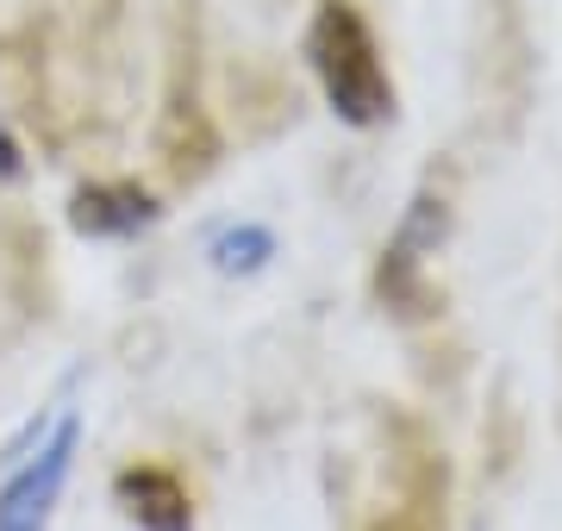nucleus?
I'll use <instances>...</instances> for the list:
<instances>
[{
    "label": "nucleus",
    "mask_w": 562,
    "mask_h": 531,
    "mask_svg": "<svg viewBox=\"0 0 562 531\" xmlns=\"http://www.w3.org/2000/svg\"><path fill=\"white\" fill-rule=\"evenodd\" d=\"M450 470H443L438 438L413 413L382 419V494L369 500L362 531H443Z\"/></svg>",
    "instance_id": "f257e3e1"
},
{
    "label": "nucleus",
    "mask_w": 562,
    "mask_h": 531,
    "mask_svg": "<svg viewBox=\"0 0 562 531\" xmlns=\"http://www.w3.org/2000/svg\"><path fill=\"white\" fill-rule=\"evenodd\" d=\"M69 450H76V426H63L50 438V450L7 488V500H0V531H44L50 500L63 494V475H69Z\"/></svg>",
    "instance_id": "39448f33"
},
{
    "label": "nucleus",
    "mask_w": 562,
    "mask_h": 531,
    "mask_svg": "<svg viewBox=\"0 0 562 531\" xmlns=\"http://www.w3.org/2000/svg\"><path fill=\"white\" fill-rule=\"evenodd\" d=\"M313 69L325 82V101L350 125H382L394 113V82H387L382 44L369 32L357 0H325L313 20Z\"/></svg>",
    "instance_id": "f03ea898"
},
{
    "label": "nucleus",
    "mask_w": 562,
    "mask_h": 531,
    "mask_svg": "<svg viewBox=\"0 0 562 531\" xmlns=\"http://www.w3.org/2000/svg\"><path fill=\"white\" fill-rule=\"evenodd\" d=\"M76 231H132V225L150 219V194L138 182H101L76 194Z\"/></svg>",
    "instance_id": "423d86ee"
},
{
    "label": "nucleus",
    "mask_w": 562,
    "mask_h": 531,
    "mask_svg": "<svg viewBox=\"0 0 562 531\" xmlns=\"http://www.w3.org/2000/svg\"><path fill=\"white\" fill-rule=\"evenodd\" d=\"M120 500L144 531H194V494L169 463H132L120 475Z\"/></svg>",
    "instance_id": "20e7f679"
},
{
    "label": "nucleus",
    "mask_w": 562,
    "mask_h": 531,
    "mask_svg": "<svg viewBox=\"0 0 562 531\" xmlns=\"http://www.w3.org/2000/svg\"><path fill=\"white\" fill-rule=\"evenodd\" d=\"M157 157L169 182H201L220 163V125L206 113L201 94V25L194 7H176V32H169V88H162V120H157Z\"/></svg>",
    "instance_id": "7ed1b4c3"
}]
</instances>
